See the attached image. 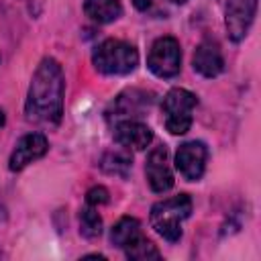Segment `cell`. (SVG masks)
Instances as JSON below:
<instances>
[{"mask_svg": "<svg viewBox=\"0 0 261 261\" xmlns=\"http://www.w3.org/2000/svg\"><path fill=\"white\" fill-rule=\"evenodd\" d=\"M63 71L53 57H45L33 73L24 112L27 118L41 124H57L63 114Z\"/></svg>", "mask_w": 261, "mask_h": 261, "instance_id": "6da1fadb", "label": "cell"}, {"mask_svg": "<svg viewBox=\"0 0 261 261\" xmlns=\"http://www.w3.org/2000/svg\"><path fill=\"white\" fill-rule=\"evenodd\" d=\"M190 212L192 200L188 194L165 198L151 208V226L159 237L169 243H175L181 237V222L190 216Z\"/></svg>", "mask_w": 261, "mask_h": 261, "instance_id": "7a4b0ae2", "label": "cell"}, {"mask_svg": "<svg viewBox=\"0 0 261 261\" xmlns=\"http://www.w3.org/2000/svg\"><path fill=\"white\" fill-rule=\"evenodd\" d=\"M94 67L100 73L106 75H124L130 73L137 63H139V53L137 49L120 39H106L102 41L92 55Z\"/></svg>", "mask_w": 261, "mask_h": 261, "instance_id": "3957f363", "label": "cell"}, {"mask_svg": "<svg viewBox=\"0 0 261 261\" xmlns=\"http://www.w3.org/2000/svg\"><path fill=\"white\" fill-rule=\"evenodd\" d=\"M198 100L192 92L184 90V88H173L165 94L163 102H161V110H163V122L165 128L171 135H184L190 130L192 126V114L196 108Z\"/></svg>", "mask_w": 261, "mask_h": 261, "instance_id": "277c9868", "label": "cell"}, {"mask_svg": "<svg viewBox=\"0 0 261 261\" xmlns=\"http://www.w3.org/2000/svg\"><path fill=\"white\" fill-rule=\"evenodd\" d=\"M149 69L157 77H173L179 73L181 67V49L177 39L173 37H161L151 45L149 57H147Z\"/></svg>", "mask_w": 261, "mask_h": 261, "instance_id": "5b68a950", "label": "cell"}, {"mask_svg": "<svg viewBox=\"0 0 261 261\" xmlns=\"http://www.w3.org/2000/svg\"><path fill=\"white\" fill-rule=\"evenodd\" d=\"M257 12V0H226L224 24L232 41H243L251 29V22Z\"/></svg>", "mask_w": 261, "mask_h": 261, "instance_id": "8992f818", "label": "cell"}, {"mask_svg": "<svg viewBox=\"0 0 261 261\" xmlns=\"http://www.w3.org/2000/svg\"><path fill=\"white\" fill-rule=\"evenodd\" d=\"M151 106V96L143 90H126L120 96L114 98V102L110 104L106 118L120 122V120H137L139 116H143V112Z\"/></svg>", "mask_w": 261, "mask_h": 261, "instance_id": "52a82bcc", "label": "cell"}, {"mask_svg": "<svg viewBox=\"0 0 261 261\" xmlns=\"http://www.w3.org/2000/svg\"><path fill=\"white\" fill-rule=\"evenodd\" d=\"M145 175H147L151 190L157 194H163V192L173 188V173L169 167V155H167V149L163 145L153 147L149 151L147 163H145Z\"/></svg>", "mask_w": 261, "mask_h": 261, "instance_id": "ba28073f", "label": "cell"}, {"mask_svg": "<svg viewBox=\"0 0 261 261\" xmlns=\"http://www.w3.org/2000/svg\"><path fill=\"white\" fill-rule=\"evenodd\" d=\"M206 145L200 141H188L184 145H179L177 153H175V167L177 171L188 179V181H196L202 177L204 167H206Z\"/></svg>", "mask_w": 261, "mask_h": 261, "instance_id": "9c48e42d", "label": "cell"}, {"mask_svg": "<svg viewBox=\"0 0 261 261\" xmlns=\"http://www.w3.org/2000/svg\"><path fill=\"white\" fill-rule=\"evenodd\" d=\"M49 149V143H47V137L41 135V133H29L24 135L16 145H14V151L8 159V167L10 171H20L24 169L29 163L41 159Z\"/></svg>", "mask_w": 261, "mask_h": 261, "instance_id": "30bf717a", "label": "cell"}, {"mask_svg": "<svg viewBox=\"0 0 261 261\" xmlns=\"http://www.w3.org/2000/svg\"><path fill=\"white\" fill-rule=\"evenodd\" d=\"M114 141L133 151H143L153 141V130L141 120H120L114 124Z\"/></svg>", "mask_w": 261, "mask_h": 261, "instance_id": "8fae6325", "label": "cell"}, {"mask_svg": "<svg viewBox=\"0 0 261 261\" xmlns=\"http://www.w3.org/2000/svg\"><path fill=\"white\" fill-rule=\"evenodd\" d=\"M194 69L204 77H216L224 69V59L220 53V47L212 41H202L192 57Z\"/></svg>", "mask_w": 261, "mask_h": 261, "instance_id": "7c38bea8", "label": "cell"}, {"mask_svg": "<svg viewBox=\"0 0 261 261\" xmlns=\"http://www.w3.org/2000/svg\"><path fill=\"white\" fill-rule=\"evenodd\" d=\"M84 10L94 22L108 24L122 14V4L120 0H84Z\"/></svg>", "mask_w": 261, "mask_h": 261, "instance_id": "4fadbf2b", "label": "cell"}, {"mask_svg": "<svg viewBox=\"0 0 261 261\" xmlns=\"http://www.w3.org/2000/svg\"><path fill=\"white\" fill-rule=\"evenodd\" d=\"M137 237H141V224L133 216H122L110 230V241L114 247L124 249L128 243H133Z\"/></svg>", "mask_w": 261, "mask_h": 261, "instance_id": "5bb4252c", "label": "cell"}, {"mask_svg": "<svg viewBox=\"0 0 261 261\" xmlns=\"http://www.w3.org/2000/svg\"><path fill=\"white\" fill-rule=\"evenodd\" d=\"M130 151L120 147V149H114V151H108L102 161H100V167L110 173V175H118V177H124L130 169Z\"/></svg>", "mask_w": 261, "mask_h": 261, "instance_id": "9a60e30c", "label": "cell"}, {"mask_svg": "<svg viewBox=\"0 0 261 261\" xmlns=\"http://www.w3.org/2000/svg\"><path fill=\"white\" fill-rule=\"evenodd\" d=\"M124 253H126L128 259H135V261H149V259H159L161 257L159 249L149 239H145L143 234L137 237L133 243H128L124 247Z\"/></svg>", "mask_w": 261, "mask_h": 261, "instance_id": "2e32d148", "label": "cell"}, {"mask_svg": "<svg viewBox=\"0 0 261 261\" xmlns=\"http://www.w3.org/2000/svg\"><path fill=\"white\" fill-rule=\"evenodd\" d=\"M80 232L86 239H96L102 232V218L96 212V206H88L80 214Z\"/></svg>", "mask_w": 261, "mask_h": 261, "instance_id": "e0dca14e", "label": "cell"}, {"mask_svg": "<svg viewBox=\"0 0 261 261\" xmlns=\"http://www.w3.org/2000/svg\"><path fill=\"white\" fill-rule=\"evenodd\" d=\"M86 202H88V206H102V204H106L108 202V190L102 188V186L92 188L88 192V196H86Z\"/></svg>", "mask_w": 261, "mask_h": 261, "instance_id": "ac0fdd59", "label": "cell"}, {"mask_svg": "<svg viewBox=\"0 0 261 261\" xmlns=\"http://www.w3.org/2000/svg\"><path fill=\"white\" fill-rule=\"evenodd\" d=\"M133 4L139 8V10H147L151 6V0H133Z\"/></svg>", "mask_w": 261, "mask_h": 261, "instance_id": "d6986e66", "label": "cell"}, {"mask_svg": "<svg viewBox=\"0 0 261 261\" xmlns=\"http://www.w3.org/2000/svg\"><path fill=\"white\" fill-rule=\"evenodd\" d=\"M0 126H4V112L0 110Z\"/></svg>", "mask_w": 261, "mask_h": 261, "instance_id": "ffe728a7", "label": "cell"}, {"mask_svg": "<svg viewBox=\"0 0 261 261\" xmlns=\"http://www.w3.org/2000/svg\"><path fill=\"white\" fill-rule=\"evenodd\" d=\"M169 2H173V4H184L186 0H169Z\"/></svg>", "mask_w": 261, "mask_h": 261, "instance_id": "44dd1931", "label": "cell"}]
</instances>
